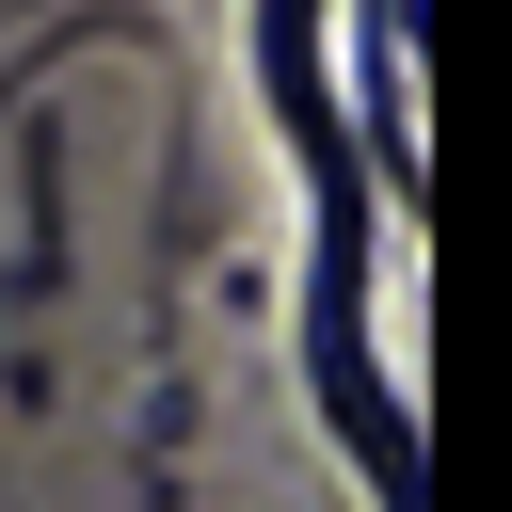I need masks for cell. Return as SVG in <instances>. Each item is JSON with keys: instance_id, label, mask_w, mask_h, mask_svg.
I'll use <instances>...</instances> for the list:
<instances>
[{"instance_id": "cell-1", "label": "cell", "mask_w": 512, "mask_h": 512, "mask_svg": "<svg viewBox=\"0 0 512 512\" xmlns=\"http://www.w3.org/2000/svg\"><path fill=\"white\" fill-rule=\"evenodd\" d=\"M256 96L320 192V256H304V368H320V416L336 448L368 464L384 512H416V400L384 384V336H368V160L336 128V80H320V0H256Z\"/></svg>"}]
</instances>
